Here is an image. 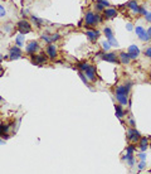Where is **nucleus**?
Masks as SVG:
<instances>
[{
    "mask_svg": "<svg viewBox=\"0 0 151 174\" xmlns=\"http://www.w3.org/2000/svg\"><path fill=\"white\" fill-rule=\"evenodd\" d=\"M131 82H127L124 86H118L116 88V100L118 101V103H121L122 106L128 105V92L131 88Z\"/></svg>",
    "mask_w": 151,
    "mask_h": 174,
    "instance_id": "f257e3e1",
    "label": "nucleus"
},
{
    "mask_svg": "<svg viewBox=\"0 0 151 174\" xmlns=\"http://www.w3.org/2000/svg\"><path fill=\"white\" fill-rule=\"evenodd\" d=\"M17 29L19 30V33L27 34V33H30V32H31V25H30V23H29L28 20H25V19H21V20L18 21Z\"/></svg>",
    "mask_w": 151,
    "mask_h": 174,
    "instance_id": "f03ea898",
    "label": "nucleus"
},
{
    "mask_svg": "<svg viewBox=\"0 0 151 174\" xmlns=\"http://www.w3.org/2000/svg\"><path fill=\"white\" fill-rule=\"evenodd\" d=\"M84 25L86 27H94V25L97 24V17L96 14H94L93 11H87L86 15H84Z\"/></svg>",
    "mask_w": 151,
    "mask_h": 174,
    "instance_id": "7ed1b4c3",
    "label": "nucleus"
},
{
    "mask_svg": "<svg viewBox=\"0 0 151 174\" xmlns=\"http://www.w3.org/2000/svg\"><path fill=\"white\" fill-rule=\"evenodd\" d=\"M127 139L131 141V143H138L141 139V135L135 128H131L127 130Z\"/></svg>",
    "mask_w": 151,
    "mask_h": 174,
    "instance_id": "20e7f679",
    "label": "nucleus"
},
{
    "mask_svg": "<svg viewBox=\"0 0 151 174\" xmlns=\"http://www.w3.org/2000/svg\"><path fill=\"white\" fill-rule=\"evenodd\" d=\"M101 59L106 62H110V63H120V58H118V54H116L115 52H110V53H103L101 56Z\"/></svg>",
    "mask_w": 151,
    "mask_h": 174,
    "instance_id": "39448f33",
    "label": "nucleus"
},
{
    "mask_svg": "<svg viewBox=\"0 0 151 174\" xmlns=\"http://www.w3.org/2000/svg\"><path fill=\"white\" fill-rule=\"evenodd\" d=\"M20 57H21V49H20V47L14 46V47H11V48L9 49V58H10L11 61H14V59H19Z\"/></svg>",
    "mask_w": 151,
    "mask_h": 174,
    "instance_id": "423d86ee",
    "label": "nucleus"
},
{
    "mask_svg": "<svg viewBox=\"0 0 151 174\" xmlns=\"http://www.w3.org/2000/svg\"><path fill=\"white\" fill-rule=\"evenodd\" d=\"M39 49V43L37 42V40H31V42H29L27 44V48H25V52L28 53V54L33 56L35 54V52Z\"/></svg>",
    "mask_w": 151,
    "mask_h": 174,
    "instance_id": "0eeeda50",
    "label": "nucleus"
},
{
    "mask_svg": "<svg viewBox=\"0 0 151 174\" xmlns=\"http://www.w3.org/2000/svg\"><path fill=\"white\" fill-rule=\"evenodd\" d=\"M31 62L34 63V64H37V66H42L44 64V63L47 62V56L45 54H43V53H40V54H35L33 57H31Z\"/></svg>",
    "mask_w": 151,
    "mask_h": 174,
    "instance_id": "6e6552de",
    "label": "nucleus"
},
{
    "mask_svg": "<svg viewBox=\"0 0 151 174\" xmlns=\"http://www.w3.org/2000/svg\"><path fill=\"white\" fill-rule=\"evenodd\" d=\"M45 52H47V56H48L49 58L54 59L55 57H57V53H58V50H57V47H55V44H53V43H49L48 46H47V48H45Z\"/></svg>",
    "mask_w": 151,
    "mask_h": 174,
    "instance_id": "1a4fd4ad",
    "label": "nucleus"
},
{
    "mask_svg": "<svg viewBox=\"0 0 151 174\" xmlns=\"http://www.w3.org/2000/svg\"><path fill=\"white\" fill-rule=\"evenodd\" d=\"M84 75H86V77L88 78V81L94 82L96 81V67H94V66H90V67L84 71Z\"/></svg>",
    "mask_w": 151,
    "mask_h": 174,
    "instance_id": "9d476101",
    "label": "nucleus"
},
{
    "mask_svg": "<svg viewBox=\"0 0 151 174\" xmlns=\"http://www.w3.org/2000/svg\"><path fill=\"white\" fill-rule=\"evenodd\" d=\"M86 36L87 38L91 40V42H94V40H97L101 36L100 30H96V29H87L86 30Z\"/></svg>",
    "mask_w": 151,
    "mask_h": 174,
    "instance_id": "9b49d317",
    "label": "nucleus"
},
{
    "mask_svg": "<svg viewBox=\"0 0 151 174\" xmlns=\"http://www.w3.org/2000/svg\"><path fill=\"white\" fill-rule=\"evenodd\" d=\"M102 14H103V18H106V19H112V18H115V17H117V10L116 9H113V8H107L105 9V10L102 11Z\"/></svg>",
    "mask_w": 151,
    "mask_h": 174,
    "instance_id": "f8f14e48",
    "label": "nucleus"
},
{
    "mask_svg": "<svg viewBox=\"0 0 151 174\" xmlns=\"http://www.w3.org/2000/svg\"><path fill=\"white\" fill-rule=\"evenodd\" d=\"M127 52L130 53V57H131V59H137L138 58V56H140V49H138V47L136 46H130L128 47V49H127Z\"/></svg>",
    "mask_w": 151,
    "mask_h": 174,
    "instance_id": "ddd939ff",
    "label": "nucleus"
},
{
    "mask_svg": "<svg viewBox=\"0 0 151 174\" xmlns=\"http://www.w3.org/2000/svg\"><path fill=\"white\" fill-rule=\"evenodd\" d=\"M118 58H120V63H121V64H128L131 61V57H130V53L128 52H121L118 54Z\"/></svg>",
    "mask_w": 151,
    "mask_h": 174,
    "instance_id": "4468645a",
    "label": "nucleus"
},
{
    "mask_svg": "<svg viewBox=\"0 0 151 174\" xmlns=\"http://www.w3.org/2000/svg\"><path fill=\"white\" fill-rule=\"evenodd\" d=\"M127 8L131 9L134 13H136V14H138V10H140V5L137 4V0H130V1L127 3Z\"/></svg>",
    "mask_w": 151,
    "mask_h": 174,
    "instance_id": "2eb2a0df",
    "label": "nucleus"
},
{
    "mask_svg": "<svg viewBox=\"0 0 151 174\" xmlns=\"http://www.w3.org/2000/svg\"><path fill=\"white\" fill-rule=\"evenodd\" d=\"M9 129H10L9 125H0V136H3L4 139L9 138Z\"/></svg>",
    "mask_w": 151,
    "mask_h": 174,
    "instance_id": "dca6fc26",
    "label": "nucleus"
},
{
    "mask_svg": "<svg viewBox=\"0 0 151 174\" xmlns=\"http://www.w3.org/2000/svg\"><path fill=\"white\" fill-rule=\"evenodd\" d=\"M138 144H140V150L141 151H145L147 148L150 146V143H149V140H147V138H141L140 141H138Z\"/></svg>",
    "mask_w": 151,
    "mask_h": 174,
    "instance_id": "f3484780",
    "label": "nucleus"
},
{
    "mask_svg": "<svg viewBox=\"0 0 151 174\" xmlns=\"http://www.w3.org/2000/svg\"><path fill=\"white\" fill-rule=\"evenodd\" d=\"M115 110H116V116L118 119H122V116L125 115V110H124V106L120 103V105H115Z\"/></svg>",
    "mask_w": 151,
    "mask_h": 174,
    "instance_id": "a211bd4d",
    "label": "nucleus"
},
{
    "mask_svg": "<svg viewBox=\"0 0 151 174\" xmlns=\"http://www.w3.org/2000/svg\"><path fill=\"white\" fill-rule=\"evenodd\" d=\"M15 44H17L18 47H23L24 46V34H21V33H19L17 38H15Z\"/></svg>",
    "mask_w": 151,
    "mask_h": 174,
    "instance_id": "6ab92c4d",
    "label": "nucleus"
},
{
    "mask_svg": "<svg viewBox=\"0 0 151 174\" xmlns=\"http://www.w3.org/2000/svg\"><path fill=\"white\" fill-rule=\"evenodd\" d=\"M103 33H105V36L107 38V40L108 39H112L113 38V33H112V29L110 27H105V29H103Z\"/></svg>",
    "mask_w": 151,
    "mask_h": 174,
    "instance_id": "aec40b11",
    "label": "nucleus"
},
{
    "mask_svg": "<svg viewBox=\"0 0 151 174\" xmlns=\"http://www.w3.org/2000/svg\"><path fill=\"white\" fill-rule=\"evenodd\" d=\"M78 76H80V78H81L82 81H83V83H84V85H87V86L91 88V85H90V82H88V78L86 77V75H84V72L80 71V72H78Z\"/></svg>",
    "mask_w": 151,
    "mask_h": 174,
    "instance_id": "412c9836",
    "label": "nucleus"
},
{
    "mask_svg": "<svg viewBox=\"0 0 151 174\" xmlns=\"http://www.w3.org/2000/svg\"><path fill=\"white\" fill-rule=\"evenodd\" d=\"M31 21H33V23H35L37 27H42V25L44 24V20H42V19H39V18H37V17H34V15H31Z\"/></svg>",
    "mask_w": 151,
    "mask_h": 174,
    "instance_id": "4be33fe9",
    "label": "nucleus"
},
{
    "mask_svg": "<svg viewBox=\"0 0 151 174\" xmlns=\"http://www.w3.org/2000/svg\"><path fill=\"white\" fill-rule=\"evenodd\" d=\"M77 67H78V69H80V71L84 72L88 67H90V64H88L87 62H81V63H78V64H77Z\"/></svg>",
    "mask_w": 151,
    "mask_h": 174,
    "instance_id": "5701e85b",
    "label": "nucleus"
},
{
    "mask_svg": "<svg viewBox=\"0 0 151 174\" xmlns=\"http://www.w3.org/2000/svg\"><path fill=\"white\" fill-rule=\"evenodd\" d=\"M138 38H140V40H142V42H149V40L151 39L150 36H149V34H147V32H145L144 34H141V36L138 37Z\"/></svg>",
    "mask_w": 151,
    "mask_h": 174,
    "instance_id": "b1692460",
    "label": "nucleus"
},
{
    "mask_svg": "<svg viewBox=\"0 0 151 174\" xmlns=\"http://www.w3.org/2000/svg\"><path fill=\"white\" fill-rule=\"evenodd\" d=\"M145 32H146V30H145L142 27H136V28H135V33L137 34V37H140L141 34H144V33H145Z\"/></svg>",
    "mask_w": 151,
    "mask_h": 174,
    "instance_id": "393cba45",
    "label": "nucleus"
},
{
    "mask_svg": "<svg viewBox=\"0 0 151 174\" xmlns=\"http://www.w3.org/2000/svg\"><path fill=\"white\" fill-rule=\"evenodd\" d=\"M111 48V44H110L108 40H105V42H102V49L103 50H108Z\"/></svg>",
    "mask_w": 151,
    "mask_h": 174,
    "instance_id": "a878e982",
    "label": "nucleus"
},
{
    "mask_svg": "<svg viewBox=\"0 0 151 174\" xmlns=\"http://www.w3.org/2000/svg\"><path fill=\"white\" fill-rule=\"evenodd\" d=\"M42 39L43 40H45V42L47 43H52V38H50V36H49V34H42Z\"/></svg>",
    "mask_w": 151,
    "mask_h": 174,
    "instance_id": "bb28decb",
    "label": "nucleus"
},
{
    "mask_svg": "<svg viewBox=\"0 0 151 174\" xmlns=\"http://www.w3.org/2000/svg\"><path fill=\"white\" fill-rule=\"evenodd\" d=\"M50 38H52V43H53V42H57V40L61 39V34L54 33V34H52V36H50Z\"/></svg>",
    "mask_w": 151,
    "mask_h": 174,
    "instance_id": "cd10ccee",
    "label": "nucleus"
},
{
    "mask_svg": "<svg viewBox=\"0 0 151 174\" xmlns=\"http://www.w3.org/2000/svg\"><path fill=\"white\" fill-rule=\"evenodd\" d=\"M96 1L100 3V4H102L105 8H108V6H110V1H108V0H96Z\"/></svg>",
    "mask_w": 151,
    "mask_h": 174,
    "instance_id": "c85d7f7f",
    "label": "nucleus"
},
{
    "mask_svg": "<svg viewBox=\"0 0 151 174\" xmlns=\"http://www.w3.org/2000/svg\"><path fill=\"white\" fill-rule=\"evenodd\" d=\"M108 42L111 44V47H118V42L115 39V37H113L112 39H108Z\"/></svg>",
    "mask_w": 151,
    "mask_h": 174,
    "instance_id": "c756f323",
    "label": "nucleus"
},
{
    "mask_svg": "<svg viewBox=\"0 0 151 174\" xmlns=\"http://www.w3.org/2000/svg\"><path fill=\"white\" fill-rule=\"evenodd\" d=\"M136 150V148L134 146V145H128L127 149H126V153H130V154H134V151Z\"/></svg>",
    "mask_w": 151,
    "mask_h": 174,
    "instance_id": "7c9ffc66",
    "label": "nucleus"
},
{
    "mask_svg": "<svg viewBox=\"0 0 151 174\" xmlns=\"http://www.w3.org/2000/svg\"><path fill=\"white\" fill-rule=\"evenodd\" d=\"M96 10H97V11H103V10H105V6L96 1Z\"/></svg>",
    "mask_w": 151,
    "mask_h": 174,
    "instance_id": "2f4dec72",
    "label": "nucleus"
},
{
    "mask_svg": "<svg viewBox=\"0 0 151 174\" xmlns=\"http://www.w3.org/2000/svg\"><path fill=\"white\" fill-rule=\"evenodd\" d=\"M138 14H140V15H144V17L147 14V11H146V9H145V6L140 5V10H138Z\"/></svg>",
    "mask_w": 151,
    "mask_h": 174,
    "instance_id": "473e14b6",
    "label": "nucleus"
},
{
    "mask_svg": "<svg viewBox=\"0 0 151 174\" xmlns=\"http://www.w3.org/2000/svg\"><path fill=\"white\" fill-rule=\"evenodd\" d=\"M6 15V10L4 8H3L1 5H0V18H3V17H5Z\"/></svg>",
    "mask_w": 151,
    "mask_h": 174,
    "instance_id": "72a5a7b5",
    "label": "nucleus"
},
{
    "mask_svg": "<svg viewBox=\"0 0 151 174\" xmlns=\"http://www.w3.org/2000/svg\"><path fill=\"white\" fill-rule=\"evenodd\" d=\"M145 56L149 57V58H151V47H149V48L145 49Z\"/></svg>",
    "mask_w": 151,
    "mask_h": 174,
    "instance_id": "f704fd0d",
    "label": "nucleus"
},
{
    "mask_svg": "<svg viewBox=\"0 0 151 174\" xmlns=\"http://www.w3.org/2000/svg\"><path fill=\"white\" fill-rule=\"evenodd\" d=\"M145 20H146L147 23H151V13H147V14L145 15Z\"/></svg>",
    "mask_w": 151,
    "mask_h": 174,
    "instance_id": "c9c22d12",
    "label": "nucleus"
},
{
    "mask_svg": "<svg viewBox=\"0 0 151 174\" xmlns=\"http://www.w3.org/2000/svg\"><path fill=\"white\" fill-rule=\"evenodd\" d=\"M145 165H146V164H145V160H141V163L138 164V169H140V170H142V169L145 168Z\"/></svg>",
    "mask_w": 151,
    "mask_h": 174,
    "instance_id": "e433bc0d",
    "label": "nucleus"
},
{
    "mask_svg": "<svg viewBox=\"0 0 151 174\" xmlns=\"http://www.w3.org/2000/svg\"><path fill=\"white\" fill-rule=\"evenodd\" d=\"M138 158H140V160H145V159H146V155H145V154L144 153H141V154H138V155H137Z\"/></svg>",
    "mask_w": 151,
    "mask_h": 174,
    "instance_id": "4c0bfd02",
    "label": "nucleus"
},
{
    "mask_svg": "<svg viewBox=\"0 0 151 174\" xmlns=\"http://www.w3.org/2000/svg\"><path fill=\"white\" fill-rule=\"evenodd\" d=\"M126 28H127V30H132V29H134V25H132L131 23H127V25H126Z\"/></svg>",
    "mask_w": 151,
    "mask_h": 174,
    "instance_id": "58836bf2",
    "label": "nucleus"
},
{
    "mask_svg": "<svg viewBox=\"0 0 151 174\" xmlns=\"http://www.w3.org/2000/svg\"><path fill=\"white\" fill-rule=\"evenodd\" d=\"M128 124H130V125L132 126V128H135V121H134V120H132V119L128 120Z\"/></svg>",
    "mask_w": 151,
    "mask_h": 174,
    "instance_id": "ea45409f",
    "label": "nucleus"
},
{
    "mask_svg": "<svg viewBox=\"0 0 151 174\" xmlns=\"http://www.w3.org/2000/svg\"><path fill=\"white\" fill-rule=\"evenodd\" d=\"M146 32H147V34H149V36H150V38H151V27H150V28H149V29H147Z\"/></svg>",
    "mask_w": 151,
    "mask_h": 174,
    "instance_id": "a19ab883",
    "label": "nucleus"
},
{
    "mask_svg": "<svg viewBox=\"0 0 151 174\" xmlns=\"http://www.w3.org/2000/svg\"><path fill=\"white\" fill-rule=\"evenodd\" d=\"M0 144H4V140H1V139H0Z\"/></svg>",
    "mask_w": 151,
    "mask_h": 174,
    "instance_id": "79ce46f5",
    "label": "nucleus"
},
{
    "mask_svg": "<svg viewBox=\"0 0 151 174\" xmlns=\"http://www.w3.org/2000/svg\"><path fill=\"white\" fill-rule=\"evenodd\" d=\"M0 101H3V97H0Z\"/></svg>",
    "mask_w": 151,
    "mask_h": 174,
    "instance_id": "37998d69",
    "label": "nucleus"
},
{
    "mask_svg": "<svg viewBox=\"0 0 151 174\" xmlns=\"http://www.w3.org/2000/svg\"><path fill=\"white\" fill-rule=\"evenodd\" d=\"M1 58H3V57H1V56H0V61H1Z\"/></svg>",
    "mask_w": 151,
    "mask_h": 174,
    "instance_id": "c03bdc74",
    "label": "nucleus"
},
{
    "mask_svg": "<svg viewBox=\"0 0 151 174\" xmlns=\"http://www.w3.org/2000/svg\"><path fill=\"white\" fill-rule=\"evenodd\" d=\"M150 78H151V72H150Z\"/></svg>",
    "mask_w": 151,
    "mask_h": 174,
    "instance_id": "a18cd8bd",
    "label": "nucleus"
},
{
    "mask_svg": "<svg viewBox=\"0 0 151 174\" xmlns=\"http://www.w3.org/2000/svg\"><path fill=\"white\" fill-rule=\"evenodd\" d=\"M150 148H151V143H150Z\"/></svg>",
    "mask_w": 151,
    "mask_h": 174,
    "instance_id": "49530a36",
    "label": "nucleus"
}]
</instances>
